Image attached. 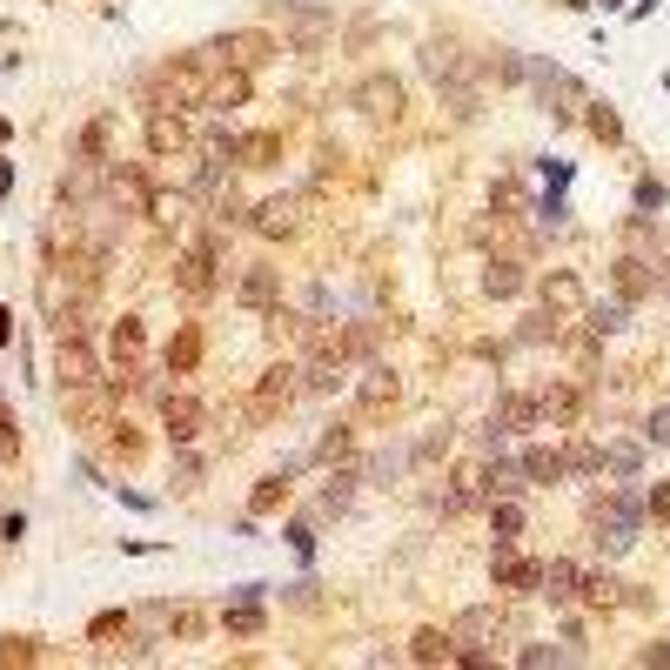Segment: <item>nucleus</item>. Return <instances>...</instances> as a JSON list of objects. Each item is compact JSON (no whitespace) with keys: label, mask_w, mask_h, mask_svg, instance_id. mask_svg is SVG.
<instances>
[{"label":"nucleus","mask_w":670,"mask_h":670,"mask_svg":"<svg viewBox=\"0 0 670 670\" xmlns=\"http://www.w3.org/2000/svg\"><path fill=\"white\" fill-rule=\"evenodd\" d=\"M449 443H456V429H429V436H416V443H409V456H416V463H443L449 456Z\"/></svg>","instance_id":"obj_42"},{"label":"nucleus","mask_w":670,"mask_h":670,"mask_svg":"<svg viewBox=\"0 0 670 670\" xmlns=\"http://www.w3.org/2000/svg\"><path fill=\"white\" fill-rule=\"evenodd\" d=\"M610 289H617V302L637 309V302L657 289V262H644V255H617V262H610Z\"/></svg>","instance_id":"obj_17"},{"label":"nucleus","mask_w":670,"mask_h":670,"mask_svg":"<svg viewBox=\"0 0 670 670\" xmlns=\"http://www.w3.org/2000/svg\"><path fill=\"white\" fill-rule=\"evenodd\" d=\"M523 282H530V268L516 262V255H496V262L483 268V289H490L496 302H510V295H523Z\"/></svg>","instance_id":"obj_26"},{"label":"nucleus","mask_w":670,"mask_h":670,"mask_svg":"<svg viewBox=\"0 0 670 670\" xmlns=\"http://www.w3.org/2000/svg\"><path fill=\"white\" fill-rule=\"evenodd\" d=\"M483 74H496V81H530V54H510V47H496V61H483Z\"/></svg>","instance_id":"obj_39"},{"label":"nucleus","mask_w":670,"mask_h":670,"mask_svg":"<svg viewBox=\"0 0 670 670\" xmlns=\"http://www.w3.org/2000/svg\"><path fill=\"white\" fill-rule=\"evenodd\" d=\"M356 483H362V476H356V469H342V463H335V476H329V483H322V490H315V523H322V516H349V503H356Z\"/></svg>","instance_id":"obj_21"},{"label":"nucleus","mask_w":670,"mask_h":670,"mask_svg":"<svg viewBox=\"0 0 670 670\" xmlns=\"http://www.w3.org/2000/svg\"><path fill=\"white\" fill-rule=\"evenodd\" d=\"M516 469H523V483H530V490H550V483L570 476V469H563V449H550V443H523V449H516Z\"/></svg>","instance_id":"obj_19"},{"label":"nucleus","mask_w":670,"mask_h":670,"mask_svg":"<svg viewBox=\"0 0 670 670\" xmlns=\"http://www.w3.org/2000/svg\"><path fill=\"white\" fill-rule=\"evenodd\" d=\"M235 302L255 315H275L282 309V268L275 262H248L242 275H235Z\"/></svg>","instance_id":"obj_11"},{"label":"nucleus","mask_w":670,"mask_h":670,"mask_svg":"<svg viewBox=\"0 0 670 670\" xmlns=\"http://www.w3.org/2000/svg\"><path fill=\"white\" fill-rule=\"evenodd\" d=\"M208 74L215 67L201 61V54H188V61H168L161 74H148V108H208Z\"/></svg>","instance_id":"obj_3"},{"label":"nucleus","mask_w":670,"mask_h":670,"mask_svg":"<svg viewBox=\"0 0 670 670\" xmlns=\"http://www.w3.org/2000/svg\"><path fill=\"white\" fill-rule=\"evenodd\" d=\"M530 88H536V101L557 114V121H570V114H583V81L570 74V67H557V61H543V54H530Z\"/></svg>","instance_id":"obj_5"},{"label":"nucleus","mask_w":670,"mask_h":670,"mask_svg":"<svg viewBox=\"0 0 670 670\" xmlns=\"http://www.w3.org/2000/svg\"><path fill=\"white\" fill-rule=\"evenodd\" d=\"M516 664H523V670H543V664H570V650H557V644H523V650H516Z\"/></svg>","instance_id":"obj_47"},{"label":"nucleus","mask_w":670,"mask_h":670,"mask_svg":"<svg viewBox=\"0 0 670 670\" xmlns=\"http://www.w3.org/2000/svg\"><path fill=\"white\" fill-rule=\"evenodd\" d=\"M423 74L436 81V94L449 101V114H456V121H469V114H476V61H469L456 41H423Z\"/></svg>","instance_id":"obj_2"},{"label":"nucleus","mask_w":670,"mask_h":670,"mask_svg":"<svg viewBox=\"0 0 670 670\" xmlns=\"http://www.w3.org/2000/svg\"><path fill=\"white\" fill-rule=\"evenodd\" d=\"M396 402H402V382H396V369H382V362H369V369L356 376V409H362V416H389Z\"/></svg>","instance_id":"obj_15"},{"label":"nucleus","mask_w":670,"mask_h":670,"mask_svg":"<svg viewBox=\"0 0 670 670\" xmlns=\"http://www.w3.org/2000/svg\"><path fill=\"white\" fill-rule=\"evenodd\" d=\"M195 148V128H188V114L175 108H148V155L168 161V155H188Z\"/></svg>","instance_id":"obj_12"},{"label":"nucleus","mask_w":670,"mask_h":670,"mask_svg":"<svg viewBox=\"0 0 670 670\" xmlns=\"http://www.w3.org/2000/svg\"><path fill=\"white\" fill-rule=\"evenodd\" d=\"M0 342H14V309H0Z\"/></svg>","instance_id":"obj_56"},{"label":"nucleus","mask_w":670,"mask_h":670,"mask_svg":"<svg viewBox=\"0 0 670 670\" xmlns=\"http://www.w3.org/2000/svg\"><path fill=\"white\" fill-rule=\"evenodd\" d=\"M536 409H543L550 429H577L583 423V389L577 382H550V389H536Z\"/></svg>","instance_id":"obj_18"},{"label":"nucleus","mask_w":670,"mask_h":670,"mask_svg":"<svg viewBox=\"0 0 670 670\" xmlns=\"http://www.w3.org/2000/svg\"><path fill=\"white\" fill-rule=\"evenodd\" d=\"M583 530H590V543H597L603 557H624L630 543L644 536V490H630V483L597 490L583 503Z\"/></svg>","instance_id":"obj_1"},{"label":"nucleus","mask_w":670,"mask_h":670,"mask_svg":"<svg viewBox=\"0 0 670 670\" xmlns=\"http://www.w3.org/2000/svg\"><path fill=\"white\" fill-rule=\"evenodd\" d=\"M597 7H624V0H597Z\"/></svg>","instance_id":"obj_57"},{"label":"nucleus","mask_w":670,"mask_h":670,"mask_svg":"<svg viewBox=\"0 0 670 670\" xmlns=\"http://www.w3.org/2000/svg\"><path fill=\"white\" fill-rule=\"evenodd\" d=\"M637 664H670V644H650V650H637Z\"/></svg>","instance_id":"obj_55"},{"label":"nucleus","mask_w":670,"mask_h":670,"mask_svg":"<svg viewBox=\"0 0 670 670\" xmlns=\"http://www.w3.org/2000/svg\"><path fill=\"white\" fill-rule=\"evenodd\" d=\"M121 624H128V617H121V610H108V617H94V630H88V637H114Z\"/></svg>","instance_id":"obj_54"},{"label":"nucleus","mask_w":670,"mask_h":670,"mask_svg":"<svg viewBox=\"0 0 670 670\" xmlns=\"http://www.w3.org/2000/svg\"><path fill=\"white\" fill-rule=\"evenodd\" d=\"M583 128L597 134L603 148H617V141H624V121H617V108H610V101H583Z\"/></svg>","instance_id":"obj_29"},{"label":"nucleus","mask_w":670,"mask_h":670,"mask_svg":"<svg viewBox=\"0 0 670 670\" xmlns=\"http://www.w3.org/2000/svg\"><path fill=\"white\" fill-rule=\"evenodd\" d=\"M563 469H570V476H603V443H570L563 449Z\"/></svg>","instance_id":"obj_37"},{"label":"nucleus","mask_w":670,"mask_h":670,"mask_svg":"<svg viewBox=\"0 0 670 670\" xmlns=\"http://www.w3.org/2000/svg\"><path fill=\"white\" fill-rule=\"evenodd\" d=\"M490 530L496 536H523V503H516V496H496L490 503Z\"/></svg>","instance_id":"obj_43"},{"label":"nucleus","mask_w":670,"mask_h":670,"mask_svg":"<svg viewBox=\"0 0 670 670\" xmlns=\"http://www.w3.org/2000/svg\"><path fill=\"white\" fill-rule=\"evenodd\" d=\"M349 449H356V429L349 423H329L315 436V463H349Z\"/></svg>","instance_id":"obj_34"},{"label":"nucleus","mask_w":670,"mask_h":670,"mask_svg":"<svg viewBox=\"0 0 670 670\" xmlns=\"http://www.w3.org/2000/svg\"><path fill=\"white\" fill-rule=\"evenodd\" d=\"M577 590H583V570L570 557L543 563V603H577Z\"/></svg>","instance_id":"obj_24"},{"label":"nucleus","mask_w":670,"mask_h":670,"mask_svg":"<svg viewBox=\"0 0 670 670\" xmlns=\"http://www.w3.org/2000/svg\"><path fill=\"white\" fill-rule=\"evenodd\" d=\"M543 309L550 315H583V282H577V268H557V275H543Z\"/></svg>","instance_id":"obj_22"},{"label":"nucleus","mask_w":670,"mask_h":670,"mask_svg":"<svg viewBox=\"0 0 670 670\" xmlns=\"http://www.w3.org/2000/svg\"><path fill=\"white\" fill-rule=\"evenodd\" d=\"M262 624H268V617L255 610V603H228V610H222V630H228V637H262Z\"/></svg>","instance_id":"obj_38"},{"label":"nucleus","mask_w":670,"mask_h":670,"mask_svg":"<svg viewBox=\"0 0 670 670\" xmlns=\"http://www.w3.org/2000/svg\"><path fill=\"white\" fill-rule=\"evenodd\" d=\"M295 396H302V369H295V362H275V369H262V382H255L248 416H255V423H275V416L295 409Z\"/></svg>","instance_id":"obj_8"},{"label":"nucleus","mask_w":670,"mask_h":670,"mask_svg":"<svg viewBox=\"0 0 670 670\" xmlns=\"http://www.w3.org/2000/svg\"><path fill=\"white\" fill-rule=\"evenodd\" d=\"M195 356H201V335L188 329V335H181V342H175V349H168V369H188V362H195Z\"/></svg>","instance_id":"obj_49"},{"label":"nucleus","mask_w":670,"mask_h":670,"mask_svg":"<svg viewBox=\"0 0 670 670\" xmlns=\"http://www.w3.org/2000/svg\"><path fill=\"white\" fill-rule=\"evenodd\" d=\"M349 101H356L369 121H402V81L396 74H362Z\"/></svg>","instance_id":"obj_13"},{"label":"nucleus","mask_w":670,"mask_h":670,"mask_svg":"<svg viewBox=\"0 0 670 670\" xmlns=\"http://www.w3.org/2000/svg\"><path fill=\"white\" fill-rule=\"evenodd\" d=\"M208 67H242V74H255V67L275 54V41H268L262 27H235V34H222V41H208V47H195Z\"/></svg>","instance_id":"obj_7"},{"label":"nucleus","mask_w":670,"mask_h":670,"mask_svg":"<svg viewBox=\"0 0 670 670\" xmlns=\"http://www.w3.org/2000/svg\"><path fill=\"white\" fill-rule=\"evenodd\" d=\"M577 603H590V610H617V603H630V597H624V583L610 577V570H597V577H583Z\"/></svg>","instance_id":"obj_28"},{"label":"nucleus","mask_w":670,"mask_h":670,"mask_svg":"<svg viewBox=\"0 0 670 670\" xmlns=\"http://www.w3.org/2000/svg\"><path fill=\"white\" fill-rule=\"evenodd\" d=\"M630 201H637V215H664V208H670V188H664V181H657V175H644V181H637V195H630Z\"/></svg>","instance_id":"obj_45"},{"label":"nucleus","mask_w":670,"mask_h":670,"mask_svg":"<svg viewBox=\"0 0 670 670\" xmlns=\"http://www.w3.org/2000/svg\"><path fill=\"white\" fill-rule=\"evenodd\" d=\"M168 630H175V637H181V644H195V637H201V630H208V617H201V610H195V603H168Z\"/></svg>","instance_id":"obj_41"},{"label":"nucleus","mask_w":670,"mask_h":670,"mask_svg":"<svg viewBox=\"0 0 670 670\" xmlns=\"http://www.w3.org/2000/svg\"><path fill=\"white\" fill-rule=\"evenodd\" d=\"M282 503H289V469L262 476V483H255V496H248V510H255V516H275Z\"/></svg>","instance_id":"obj_33"},{"label":"nucleus","mask_w":670,"mask_h":670,"mask_svg":"<svg viewBox=\"0 0 670 670\" xmlns=\"http://www.w3.org/2000/svg\"><path fill=\"white\" fill-rule=\"evenodd\" d=\"M409 463H416V456H409V443H396V449H376V456L362 463V483H376V490H389V483H396V476H402Z\"/></svg>","instance_id":"obj_27"},{"label":"nucleus","mask_w":670,"mask_h":670,"mask_svg":"<svg viewBox=\"0 0 670 670\" xmlns=\"http://www.w3.org/2000/svg\"><path fill=\"white\" fill-rule=\"evenodd\" d=\"M644 443H664L670 449V409H650V416H644Z\"/></svg>","instance_id":"obj_51"},{"label":"nucleus","mask_w":670,"mask_h":670,"mask_svg":"<svg viewBox=\"0 0 670 670\" xmlns=\"http://www.w3.org/2000/svg\"><path fill=\"white\" fill-rule=\"evenodd\" d=\"M409 657H416V664H449V657H456V637H449V630H416V637H409Z\"/></svg>","instance_id":"obj_30"},{"label":"nucleus","mask_w":670,"mask_h":670,"mask_svg":"<svg viewBox=\"0 0 670 670\" xmlns=\"http://www.w3.org/2000/svg\"><path fill=\"white\" fill-rule=\"evenodd\" d=\"M624 315H630V302H617V295H610V302H583V329L590 335H617L624 329Z\"/></svg>","instance_id":"obj_31"},{"label":"nucleus","mask_w":670,"mask_h":670,"mask_svg":"<svg viewBox=\"0 0 670 670\" xmlns=\"http://www.w3.org/2000/svg\"><path fill=\"white\" fill-rule=\"evenodd\" d=\"M175 289L188 302H208V295L222 289V235H195L188 255L175 262Z\"/></svg>","instance_id":"obj_4"},{"label":"nucleus","mask_w":670,"mask_h":670,"mask_svg":"<svg viewBox=\"0 0 670 670\" xmlns=\"http://www.w3.org/2000/svg\"><path fill=\"white\" fill-rule=\"evenodd\" d=\"M161 429H168V443H195L201 436V402L195 396H161Z\"/></svg>","instance_id":"obj_20"},{"label":"nucleus","mask_w":670,"mask_h":670,"mask_svg":"<svg viewBox=\"0 0 670 670\" xmlns=\"http://www.w3.org/2000/svg\"><path fill=\"white\" fill-rule=\"evenodd\" d=\"M510 617L496 610V603H469V610H456L449 617V637H456V650H483V644H503L510 637Z\"/></svg>","instance_id":"obj_9"},{"label":"nucleus","mask_w":670,"mask_h":670,"mask_svg":"<svg viewBox=\"0 0 670 670\" xmlns=\"http://www.w3.org/2000/svg\"><path fill=\"white\" fill-rule=\"evenodd\" d=\"M275 155H282V134H248L242 141V168H275Z\"/></svg>","instance_id":"obj_40"},{"label":"nucleus","mask_w":670,"mask_h":670,"mask_svg":"<svg viewBox=\"0 0 670 670\" xmlns=\"http://www.w3.org/2000/svg\"><path fill=\"white\" fill-rule=\"evenodd\" d=\"M557 329H563V315L536 309V315H523V329H516V342H557Z\"/></svg>","instance_id":"obj_44"},{"label":"nucleus","mask_w":670,"mask_h":670,"mask_svg":"<svg viewBox=\"0 0 670 670\" xmlns=\"http://www.w3.org/2000/svg\"><path fill=\"white\" fill-rule=\"evenodd\" d=\"M603 469H617L624 483H637V476H644V449L637 443H603Z\"/></svg>","instance_id":"obj_35"},{"label":"nucleus","mask_w":670,"mask_h":670,"mask_svg":"<svg viewBox=\"0 0 670 670\" xmlns=\"http://www.w3.org/2000/svg\"><path fill=\"white\" fill-rule=\"evenodd\" d=\"M108 141H114V121L101 114V121H88V128H81V148H74V161H108Z\"/></svg>","instance_id":"obj_36"},{"label":"nucleus","mask_w":670,"mask_h":670,"mask_svg":"<svg viewBox=\"0 0 670 670\" xmlns=\"http://www.w3.org/2000/svg\"><path fill=\"white\" fill-rule=\"evenodd\" d=\"M54 382H61L67 396H74V389H101V382H108V376H101V362H94V349L74 329H61V349H54Z\"/></svg>","instance_id":"obj_10"},{"label":"nucleus","mask_w":670,"mask_h":670,"mask_svg":"<svg viewBox=\"0 0 670 670\" xmlns=\"http://www.w3.org/2000/svg\"><path fill=\"white\" fill-rule=\"evenodd\" d=\"M0 456H21V423H14V409H0Z\"/></svg>","instance_id":"obj_50"},{"label":"nucleus","mask_w":670,"mask_h":670,"mask_svg":"<svg viewBox=\"0 0 670 670\" xmlns=\"http://www.w3.org/2000/svg\"><path fill=\"white\" fill-rule=\"evenodd\" d=\"M644 516H657V523H670V483H657V490H644Z\"/></svg>","instance_id":"obj_52"},{"label":"nucleus","mask_w":670,"mask_h":670,"mask_svg":"<svg viewBox=\"0 0 670 670\" xmlns=\"http://www.w3.org/2000/svg\"><path fill=\"white\" fill-rule=\"evenodd\" d=\"M27 657H34V650H27V637H7V644H0V664H27Z\"/></svg>","instance_id":"obj_53"},{"label":"nucleus","mask_w":670,"mask_h":670,"mask_svg":"<svg viewBox=\"0 0 670 670\" xmlns=\"http://www.w3.org/2000/svg\"><path fill=\"white\" fill-rule=\"evenodd\" d=\"M248 228L255 235H268V242H282V235H295L302 228V195H268L248 208Z\"/></svg>","instance_id":"obj_14"},{"label":"nucleus","mask_w":670,"mask_h":670,"mask_svg":"<svg viewBox=\"0 0 670 670\" xmlns=\"http://www.w3.org/2000/svg\"><path fill=\"white\" fill-rule=\"evenodd\" d=\"M268 21L295 41V54H322V47L335 41V14H329V7H289V0H275V7H268Z\"/></svg>","instance_id":"obj_6"},{"label":"nucleus","mask_w":670,"mask_h":670,"mask_svg":"<svg viewBox=\"0 0 670 670\" xmlns=\"http://www.w3.org/2000/svg\"><path fill=\"white\" fill-rule=\"evenodd\" d=\"M195 476H201V456L188 443H175V490H195Z\"/></svg>","instance_id":"obj_48"},{"label":"nucleus","mask_w":670,"mask_h":670,"mask_svg":"<svg viewBox=\"0 0 670 670\" xmlns=\"http://www.w3.org/2000/svg\"><path fill=\"white\" fill-rule=\"evenodd\" d=\"M242 101H248V74L242 67H215L208 74V108L228 114V108H242Z\"/></svg>","instance_id":"obj_25"},{"label":"nucleus","mask_w":670,"mask_h":670,"mask_svg":"<svg viewBox=\"0 0 670 670\" xmlns=\"http://www.w3.org/2000/svg\"><path fill=\"white\" fill-rule=\"evenodd\" d=\"M376 342H382L376 322H342V356L349 362H376Z\"/></svg>","instance_id":"obj_32"},{"label":"nucleus","mask_w":670,"mask_h":670,"mask_svg":"<svg viewBox=\"0 0 670 670\" xmlns=\"http://www.w3.org/2000/svg\"><path fill=\"white\" fill-rule=\"evenodd\" d=\"M302 389H315V396L349 389V356H342V349H309V356H302Z\"/></svg>","instance_id":"obj_16"},{"label":"nucleus","mask_w":670,"mask_h":670,"mask_svg":"<svg viewBox=\"0 0 670 670\" xmlns=\"http://www.w3.org/2000/svg\"><path fill=\"white\" fill-rule=\"evenodd\" d=\"M536 222L543 228H570V201H563V188H550V195L536 201Z\"/></svg>","instance_id":"obj_46"},{"label":"nucleus","mask_w":670,"mask_h":670,"mask_svg":"<svg viewBox=\"0 0 670 670\" xmlns=\"http://www.w3.org/2000/svg\"><path fill=\"white\" fill-rule=\"evenodd\" d=\"M490 423L510 436V429H536V423H543V409H536V396H523V389H503L496 409H490Z\"/></svg>","instance_id":"obj_23"}]
</instances>
